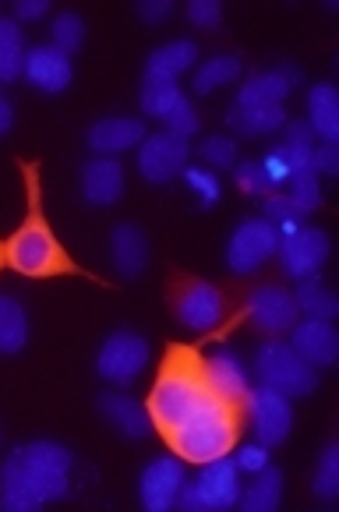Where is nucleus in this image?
<instances>
[{
    "label": "nucleus",
    "mask_w": 339,
    "mask_h": 512,
    "mask_svg": "<svg viewBox=\"0 0 339 512\" xmlns=\"http://www.w3.org/2000/svg\"><path fill=\"white\" fill-rule=\"evenodd\" d=\"M99 414L113 424V428H121L128 438H145L152 431V421H149V410L128 396V392H103L99 396Z\"/></svg>",
    "instance_id": "20"
},
{
    "label": "nucleus",
    "mask_w": 339,
    "mask_h": 512,
    "mask_svg": "<svg viewBox=\"0 0 339 512\" xmlns=\"http://www.w3.org/2000/svg\"><path fill=\"white\" fill-rule=\"evenodd\" d=\"M301 82V71L297 68H272L258 71L244 82V89L237 92L234 106H283V99L290 96V89Z\"/></svg>",
    "instance_id": "17"
},
{
    "label": "nucleus",
    "mask_w": 339,
    "mask_h": 512,
    "mask_svg": "<svg viewBox=\"0 0 339 512\" xmlns=\"http://www.w3.org/2000/svg\"><path fill=\"white\" fill-rule=\"evenodd\" d=\"M138 15H142V22L159 25L174 15V4H170V0H142V4H138Z\"/></svg>",
    "instance_id": "43"
},
{
    "label": "nucleus",
    "mask_w": 339,
    "mask_h": 512,
    "mask_svg": "<svg viewBox=\"0 0 339 512\" xmlns=\"http://www.w3.org/2000/svg\"><path fill=\"white\" fill-rule=\"evenodd\" d=\"M46 11H50V0H18L15 4V15L22 18V22H36Z\"/></svg>",
    "instance_id": "44"
},
{
    "label": "nucleus",
    "mask_w": 339,
    "mask_h": 512,
    "mask_svg": "<svg viewBox=\"0 0 339 512\" xmlns=\"http://www.w3.org/2000/svg\"><path fill=\"white\" fill-rule=\"evenodd\" d=\"M145 410L174 456L195 467L230 456L244 428V407L223 400L212 389L202 368V354L188 343L166 350Z\"/></svg>",
    "instance_id": "1"
},
{
    "label": "nucleus",
    "mask_w": 339,
    "mask_h": 512,
    "mask_svg": "<svg viewBox=\"0 0 339 512\" xmlns=\"http://www.w3.org/2000/svg\"><path fill=\"white\" fill-rule=\"evenodd\" d=\"M15 124V106L8 103V96H0V135H8Z\"/></svg>",
    "instance_id": "45"
},
{
    "label": "nucleus",
    "mask_w": 339,
    "mask_h": 512,
    "mask_svg": "<svg viewBox=\"0 0 339 512\" xmlns=\"http://www.w3.org/2000/svg\"><path fill=\"white\" fill-rule=\"evenodd\" d=\"M142 138L145 124L135 121V117H106V121H96L89 128V145L99 156H121L131 145H142Z\"/></svg>",
    "instance_id": "19"
},
{
    "label": "nucleus",
    "mask_w": 339,
    "mask_h": 512,
    "mask_svg": "<svg viewBox=\"0 0 339 512\" xmlns=\"http://www.w3.org/2000/svg\"><path fill=\"white\" fill-rule=\"evenodd\" d=\"M234 177H237V188L244 191V195H262L269 198L272 191H276V184L269 181V174H265V166L262 159H244V163L234 166Z\"/></svg>",
    "instance_id": "35"
},
{
    "label": "nucleus",
    "mask_w": 339,
    "mask_h": 512,
    "mask_svg": "<svg viewBox=\"0 0 339 512\" xmlns=\"http://www.w3.org/2000/svg\"><path fill=\"white\" fill-rule=\"evenodd\" d=\"M110 251H113V265H117V272H121L124 279L142 276L145 265H149V241H145V234L135 223L113 226Z\"/></svg>",
    "instance_id": "21"
},
{
    "label": "nucleus",
    "mask_w": 339,
    "mask_h": 512,
    "mask_svg": "<svg viewBox=\"0 0 339 512\" xmlns=\"http://www.w3.org/2000/svg\"><path fill=\"white\" fill-rule=\"evenodd\" d=\"M244 61L237 57V53H219V57H212V61H205L202 68L195 71V96H209L212 89H219V85L234 82L237 75H241Z\"/></svg>",
    "instance_id": "30"
},
{
    "label": "nucleus",
    "mask_w": 339,
    "mask_h": 512,
    "mask_svg": "<svg viewBox=\"0 0 339 512\" xmlns=\"http://www.w3.org/2000/svg\"><path fill=\"white\" fill-rule=\"evenodd\" d=\"M226 121L237 135H272V131L287 128V110L283 106H234Z\"/></svg>",
    "instance_id": "26"
},
{
    "label": "nucleus",
    "mask_w": 339,
    "mask_h": 512,
    "mask_svg": "<svg viewBox=\"0 0 339 512\" xmlns=\"http://www.w3.org/2000/svg\"><path fill=\"white\" fill-rule=\"evenodd\" d=\"M290 347L311 364V368H332L339 357V332L325 318H304L290 329Z\"/></svg>",
    "instance_id": "15"
},
{
    "label": "nucleus",
    "mask_w": 339,
    "mask_h": 512,
    "mask_svg": "<svg viewBox=\"0 0 339 512\" xmlns=\"http://www.w3.org/2000/svg\"><path fill=\"white\" fill-rule=\"evenodd\" d=\"M308 124L322 142H339V92L322 82L308 96Z\"/></svg>",
    "instance_id": "23"
},
{
    "label": "nucleus",
    "mask_w": 339,
    "mask_h": 512,
    "mask_svg": "<svg viewBox=\"0 0 339 512\" xmlns=\"http://www.w3.org/2000/svg\"><path fill=\"white\" fill-rule=\"evenodd\" d=\"M237 470H248V474H258L262 467H269V445H244L241 452H237Z\"/></svg>",
    "instance_id": "40"
},
{
    "label": "nucleus",
    "mask_w": 339,
    "mask_h": 512,
    "mask_svg": "<svg viewBox=\"0 0 339 512\" xmlns=\"http://www.w3.org/2000/svg\"><path fill=\"white\" fill-rule=\"evenodd\" d=\"M255 375L265 389L283 392L287 400H297V396H311L318 389V371L297 354L290 343L283 339H269L258 347L255 357Z\"/></svg>",
    "instance_id": "4"
},
{
    "label": "nucleus",
    "mask_w": 339,
    "mask_h": 512,
    "mask_svg": "<svg viewBox=\"0 0 339 512\" xmlns=\"http://www.w3.org/2000/svg\"><path fill=\"white\" fill-rule=\"evenodd\" d=\"M283 145L301 149V152H315V131H311V124L308 121L287 124V138H283Z\"/></svg>",
    "instance_id": "42"
},
{
    "label": "nucleus",
    "mask_w": 339,
    "mask_h": 512,
    "mask_svg": "<svg viewBox=\"0 0 339 512\" xmlns=\"http://www.w3.org/2000/svg\"><path fill=\"white\" fill-rule=\"evenodd\" d=\"M50 36H53V46L61 53H78L82 50V43H85V22L78 15H57L53 18V25H50Z\"/></svg>",
    "instance_id": "34"
},
{
    "label": "nucleus",
    "mask_w": 339,
    "mask_h": 512,
    "mask_svg": "<svg viewBox=\"0 0 339 512\" xmlns=\"http://www.w3.org/2000/svg\"><path fill=\"white\" fill-rule=\"evenodd\" d=\"M244 410H248L251 421H255V435L262 445L272 449V445H283L290 438V428H294V407H290V400L283 396V392L265 389V385L248 389Z\"/></svg>",
    "instance_id": "8"
},
{
    "label": "nucleus",
    "mask_w": 339,
    "mask_h": 512,
    "mask_svg": "<svg viewBox=\"0 0 339 512\" xmlns=\"http://www.w3.org/2000/svg\"><path fill=\"white\" fill-rule=\"evenodd\" d=\"M198 61V46L191 39H174V43L159 46L145 64V78H159V82H177L191 64Z\"/></svg>",
    "instance_id": "22"
},
{
    "label": "nucleus",
    "mask_w": 339,
    "mask_h": 512,
    "mask_svg": "<svg viewBox=\"0 0 339 512\" xmlns=\"http://www.w3.org/2000/svg\"><path fill=\"white\" fill-rule=\"evenodd\" d=\"M241 315L248 318L258 332H265V336H283V332H290L297 325L301 311H297V301L290 290L265 283V287H258L255 294L244 301Z\"/></svg>",
    "instance_id": "10"
},
{
    "label": "nucleus",
    "mask_w": 339,
    "mask_h": 512,
    "mask_svg": "<svg viewBox=\"0 0 339 512\" xmlns=\"http://www.w3.org/2000/svg\"><path fill=\"white\" fill-rule=\"evenodd\" d=\"M75 456L57 442H32L15 449L0 467V509L36 512L46 502L71 495Z\"/></svg>",
    "instance_id": "3"
},
{
    "label": "nucleus",
    "mask_w": 339,
    "mask_h": 512,
    "mask_svg": "<svg viewBox=\"0 0 339 512\" xmlns=\"http://www.w3.org/2000/svg\"><path fill=\"white\" fill-rule=\"evenodd\" d=\"M191 145L188 138H177L170 131H156V135L142 138L138 149V170L149 184H170L174 177H181V170L188 166Z\"/></svg>",
    "instance_id": "9"
},
{
    "label": "nucleus",
    "mask_w": 339,
    "mask_h": 512,
    "mask_svg": "<svg viewBox=\"0 0 339 512\" xmlns=\"http://www.w3.org/2000/svg\"><path fill=\"white\" fill-rule=\"evenodd\" d=\"M188 18L198 29H216V25L223 22V4H219V0H191Z\"/></svg>",
    "instance_id": "38"
},
{
    "label": "nucleus",
    "mask_w": 339,
    "mask_h": 512,
    "mask_svg": "<svg viewBox=\"0 0 339 512\" xmlns=\"http://www.w3.org/2000/svg\"><path fill=\"white\" fill-rule=\"evenodd\" d=\"M290 205H294L297 212H315L318 205H322V184H318V174L315 170H301V174L290 177Z\"/></svg>",
    "instance_id": "33"
},
{
    "label": "nucleus",
    "mask_w": 339,
    "mask_h": 512,
    "mask_svg": "<svg viewBox=\"0 0 339 512\" xmlns=\"http://www.w3.org/2000/svg\"><path fill=\"white\" fill-rule=\"evenodd\" d=\"M262 219L276 230L279 241L290 237V234H297V230L304 226V212H297L294 205H290V198L279 195V191H272V195L265 198V216Z\"/></svg>",
    "instance_id": "31"
},
{
    "label": "nucleus",
    "mask_w": 339,
    "mask_h": 512,
    "mask_svg": "<svg viewBox=\"0 0 339 512\" xmlns=\"http://www.w3.org/2000/svg\"><path fill=\"white\" fill-rule=\"evenodd\" d=\"M4 265H8V258H4V244H0V269H4Z\"/></svg>",
    "instance_id": "46"
},
{
    "label": "nucleus",
    "mask_w": 339,
    "mask_h": 512,
    "mask_svg": "<svg viewBox=\"0 0 339 512\" xmlns=\"http://www.w3.org/2000/svg\"><path fill=\"white\" fill-rule=\"evenodd\" d=\"M181 177L188 181V188L198 195L202 209H212V205L219 202V195H223V188H219V177L212 174V170H205V166H184Z\"/></svg>",
    "instance_id": "36"
},
{
    "label": "nucleus",
    "mask_w": 339,
    "mask_h": 512,
    "mask_svg": "<svg viewBox=\"0 0 339 512\" xmlns=\"http://www.w3.org/2000/svg\"><path fill=\"white\" fill-rule=\"evenodd\" d=\"M311 170L325 177L339 174V142H322L315 152H311Z\"/></svg>",
    "instance_id": "39"
},
{
    "label": "nucleus",
    "mask_w": 339,
    "mask_h": 512,
    "mask_svg": "<svg viewBox=\"0 0 339 512\" xmlns=\"http://www.w3.org/2000/svg\"><path fill=\"white\" fill-rule=\"evenodd\" d=\"M315 495L322 498V502H332V498H339V445L329 442L322 452V460H318V470H315Z\"/></svg>",
    "instance_id": "32"
},
{
    "label": "nucleus",
    "mask_w": 339,
    "mask_h": 512,
    "mask_svg": "<svg viewBox=\"0 0 339 512\" xmlns=\"http://www.w3.org/2000/svg\"><path fill=\"white\" fill-rule=\"evenodd\" d=\"M29 343V315L15 297L0 294V354H22Z\"/></svg>",
    "instance_id": "27"
},
{
    "label": "nucleus",
    "mask_w": 339,
    "mask_h": 512,
    "mask_svg": "<svg viewBox=\"0 0 339 512\" xmlns=\"http://www.w3.org/2000/svg\"><path fill=\"white\" fill-rule=\"evenodd\" d=\"M294 301H297V311H301V315H308V318H325V322H332V318L339 315L336 294H332L322 279H318V272H315V276H304L301 283H297Z\"/></svg>",
    "instance_id": "28"
},
{
    "label": "nucleus",
    "mask_w": 339,
    "mask_h": 512,
    "mask_svg": "<svg viewBox=\"0 0 339 512\" xmlns=\"http://www.w3.org/2000/svg\"><path fill=\"white\" fill-rule=\"evenodd\" d=\"M25 184V219L18 223L15 234L4 241V258L18 276L29 279H57V276H85L99 287H106L103 279L85 272L82 265L71 258V251L57 241V234L50 230V219L43 212V177H39V159H18Z\"/></svg>",
    "instance_id": "2"
},
{
    "label": "nucleus",
    "mask_w": 339,
    "mask_h": 512,
    "mask_svg": "<svg viewBox=\"0 0 339 512\" xmlns=\"http://www.w3.org/2000/svg\"><path fill=\"white\" fill-rule=\"evenodd\" d=\"M198 149H202V159L212 166V170H234L237 166V142L234 138L212 135V138H205Z\"/></svg>",
    "instance_id": "37"
},
{
    "label": "nucleus",
    "mask_w": 339,
    "mask_h": 512,
    "mask_svg": "<svg viewBox=\"0 0 339 512\" xmlns=\"http://www.w3.org/2000/svg\"><path fill=\"white\" fill-rule=\"evenodd\" d=\"M82 195L92 205H113L124 195V166L117 156H96L82 166Z\"/></svg>",
    "instance_id": "18"
},
{
    "label": "nucleus",
    "mask_w": 339,
    "mask_h": 512,
    "mask_svg": "<svg viewBox=\"0 0 339 512\" xmlns=\"http://www.w3.org/2000/svg\"><path fill=\"white\" fill-rule=\"evenodd\" d=\"M276 255H279V262H283L287 276H294V279L315 276L325 265V258H329V237H325V230H318V226L304 223L297 234L279 241Z\"/></svg>",
    "instance_id": "11"
},
{
    "label": "nucleus",
    "mask_w": 339,
    "mask_h": 512,
    "mask_svg": "<svg viewBox=\"0 0 339 512\" xmlns=\"http://www.w3.org/2000/svg\"><path fill=\"white\" fill-rule=\"evenodd\" d=\"M184 106H191V103H188V96L177 89V82H159V78H145L142 82V110L149 113V117L170 124Z\"/></svg>",
    "instance_id": "25"
},
{
    "label": "nucleus",
    "mask_w": 339,
    "mask_h": 512,
    "mask_svg": "<svg viewBox=\"0 0 339 512\" xmlns=\"http://www.w3.org/2000/svg\"><path fill=\"white\" fill-rule=\"evenodd\" d=\"M262 166H265V174H269V181L276 184V188H283V184L294 177V170H290V163H287V156H283V149H272L269 156L262 159Z\"/></svg>",
    "instance_id": "41"
},
{
    "label": "nucleus",
    "mask_w": 339,
    "mask_h": 512,
    "mask_svg": "<svg viewBox=\"0 0 339 512\" xmlns=\"http://www.w3.org/2000/svg\"><path fill=\"white\" fill-rule=\"evenodd\" d=\"M279 248V234L272 230L265 219H244L230 234L226 244V269L234 276H251L255 269H262Z\"/></svg>",
    "instance_id": "6"
},
{
    "label": "nucleus",
    "mask_w": 339,
    "mask_h": 512,
    "mask_svg": "<svg viewBox=\"0 0 339 512\" xmlns=\"http://www.w3.org/2000/svg\"><path fill=\"white\" fill-rule=\"evenodd\" d=\"M145 364H149V343L131 329L113 332L103 347H99V357H96V371L106 382H117V385L135 382Z\"/></svg>",
    "instance_id": "7"
},
{
    "label": "nucleus",
    "mask_w": 339,
    "mask_h": 512,
    "mask_svg": "<svg viewBox=\"0 0 339 512\" xmlns=\"http://www.w3.org/2000/svg\"><path fill=\"white\" fill-rule=\"evenodd\" d=\"M22 75L29 78L39 92H46V96H57V92H64L71 85L75 68H71L68 53H61L53 43H46V46H32V50H25Z\"/></svg>",
    "instance_id": "14"
},
{
    "label": "nucleus",
    "mask_w": 339,
    "mask_h": 512,
    "mask_svg": "<svg viewBox=\"0 0 339 512\" xmlns=\"http://www.w3.org/2000/svg\"><path fill=\"white\" fill-rule=\"evenodd\" d=\"M255 481L248 488H241V505L244 512H276L279 502H283V470L276 467H262L258 474H251Z\"/></svg>",
    "instance_id": "24"
},
{
    "label": "nucleus",
    "mask_w": 339,
    "mask_h": 512,
    "mask_svg": "<svg viewBox=\"0 0 339 512\" xmlns=\"http://www.w3.org/2000/svg\"><path fill=\"white\" fill-rule=\"evenodd\" d=\"M202 368H205V378H209L212 389L230 403H241L244 407V396L251 389V375L244 368V361L234 354L230 347H219L212 350L209 357H202Z\"/></svg>",
    "instance_id": "16"
},
{
    "label": "nucleus",
    "mask_w": 339,
    "mask_h": 512,
    "mask_svg": "<svg viewBox=\"0 0 339 512\" xmlns=\"http://www.w3.org/2000/svg\"><path fill=\"white\" fill-rule=\"evenodd\" d=\"M237 463L230 456H219V460L202 463V474L195 481H184L181 498L177 505L188 512H219V509H234L237 498H241V481H237Z\"/></svg>",
    "instance_id": "5"
},
{
    "label": "nucleus",
    "mask_w": 339,
    "mask_h": 512,
    "mask_svg": "<svg viewBox=\"0 0 339 512\" xmlns=\"http://www.w3.org/2000/svg\"><path fill=\"white\" fill-rule=\"evenodd\" d=\"M184 463L177 456H159L145 467L142 481H138V498L149 512H170L181 498L184 488Z\"/></svg>",
    "instance_id": "12"
},
{
    "label": "nucleus",
    "mask_w": 339,
    "mask_h": 512,
    "mask_svg": "<svg viewBox=\"0 0 339 512\" xmlns=\"http://www.w3.org/2000/svg\"><path fill=\"white\" fill-rule=\"evenodd\" d=\"M174 308H177V318L195 332H212L223 322V294H219L212 283H205V279H188V283H181V290H177V297H174Z\"/></svg>",
    "instance_id": "13"
},
{
    "label": "nucleus",
    "mask_w": 339,
    "mask_h": 512,
    "mask_svg": "<svg viewBox=\"0 0 339 512\" xmlns=\"http://www.w3.org/2000/svg\"><path fill=\"white\" fill-rule=\"evenodd\" d=\"M25 68V36L15 18H0V82H15Z\"/></svg>",
    "instance_id": "29"
}]
</instances>
